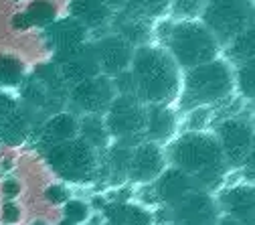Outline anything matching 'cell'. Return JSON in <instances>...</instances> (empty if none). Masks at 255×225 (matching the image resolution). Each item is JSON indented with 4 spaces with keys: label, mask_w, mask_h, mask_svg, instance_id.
<instances>
[{
    "label": "cell",
    "mask_w": 255,
    "mask_h": 225,
    "mask_svg": "<svg viewBox=\"0 0 255 225\" xmlns=\"http://www.w3.org/2000/svg\"><path fill=\"white\" fill-rule=\"evenodd\" d=\"M209 0H172L170 10L178 18H199Z\"/></svg>",
    "instance_id": "cell-24"
},
{
    "label": "cell",
    "mask_w": 255,
    "mask_h": 225,
    "mask_svg": "<svg viewBox=\"0 0 255 225\" xmlns=\"http://www.w3.org/2000/svg\"><path fill=\"white\" fill-rule=\"evenodd\" d=\"M166 167H168V160H166L164 148L160 144L144 140L132 148L130 167H128V179L132 183L148 185L160 177L166 171Z\"/></svg>",
    "instance_id": "cell-11"
},
{
    "label": "cell",
    "mask_w": 255,
    "mask_h": 225,
    "mask_svg": "<svg viewBox=\"0 0 255 225\" xmlns=\"http://www.w3.org/2000/svg\"><path fill=\"white\" fill-rule=\"evenodd\" d=\"M170 6H172V0H124L122 10L152 22L154 18L164 16L170 10Z\"/></svg>",
    "instance_id": "cell-21"
},
{
    "label": "cell",
    "mask_w": 255,
    "mask_h": 225,
    "mask_svg": "<svg viewBox=\"0 0 255 225\" xmlns=\"http://www.w3.org/2000/svg\"><path fill=\"white\" fill-rule=\"evenodd\" d=\"M79 134H81V140L87 142L95 150L106 148L110 142V134L106 130L104 118H100V116H85L83 122L79 124Z\"/></svg>",
    "instance_id": "cell-22"
},
{
    "label": "cell",
    "mask_w": 255,
    "mask_h": 225,
    "mask_svg": "<svg viewBox=\"0 0 255 225\" xmlns=\"http://www.w3.org/2000/svg\"><path fill=\"white\" fill-rule=\"evenodd\" d=\"M114 22H116V35L122 37L126 43H130L134 49L148 45L150 28H152L150 20L132 16L122 10V12H118V16H114Z\"/></svg>",
    "instance_id": "cell-17"
},
{
    "label": "cell",
    "mask_w": 255,
    "mask_h": 225,
    "mask_svg": "<svg viewBox=\"0 0 255 225\" xmlns=\"http://www.w3.org/2000/svg\"><path fill=\"white\" fill-rule=\"evenodd\" d=\"M67 61L63 63V75H65L73 85L83 83L95 75H100V65H98V57H95L93 45H83L81 49L67 53Z\"/></svg>",
    "instance_id": "cell-16"
},
{
    "label": "cell",
    "mask_w": 255,
    "mask_h": 225,
    "mask_svg": "<svg viewBox=\"0 0 255 225\" xmlns=\"http://www.w3.org/2000/svg\"><path fill=\"white\" fill-rule=\"evenodd\" d=\"M217 225H241L237 219H233V217H229V215H221V219H219V223Z\"/></svg>",
    "instance_id": "cell-27"
},
{
    "label": "cell",
    "mask_w": 255,
    "mask_h": 225,
    "mask_svg": "<svg viewBox=\"0 0 255 225\" xmlns=\"http://www.w3.org/2000/svg\"><path fill=\"white\" fill-rule=\"evenodd\" d=\"M180 71H188L221 57V45L199 18H178L168 24L162 45Z\"/></svg>",
    "instance_id": "cell-4"
},
{
    "label": "cell",
    "mask_w": 255,
    "mask_h": 225,
    "mask_svg": "<svg viewBox=\"0 0 255 225\" xmlns=\"http://www.w3.org/2000/svg\"><path fill=\"white\" fill-rule=\"evenodd\" d=\"M106 130L118 144L134 148L144 142L146 132V106L134 95H116L106 112Z\"/></svg>",
    "instance_id": "cell-6"
},
{
    "label": "cell",
    "mask_w": 255,
    "mask_h": 225,
    "mask_svg": "<svg viewBox=\"0 0 255 225\" xmlns=\"http://www.w3.org/2000/svg\"><path fill=\"white\" fill-rule=\"evenodd\" d=\"M102 2H104V4H108L112 10H114V8H122V6H124V0H102Z\"/></svg>",
    "instance_id": "cell-28"
},
{
    "label": "cell",
    "mask_w": 255,
    "mask_h": 225,
    "mask_svg": "<svg viewBox=\"0 0 255 225\" xmlns=\"http://www.w3.org/2000/svg\"><path fill=\"white\" fill-rule=\"evenodd\" d=\"M168 211L176 225H217L223 215L217 197L205 189L193 191Z\"/></svg>",
    "instance_id": "cell-9"
},
{
    "label": "cell",
    "mask_w": 255,
    "mask_h": 225,
    "mask_svg": "<svg viewBox=\"0 0 255 225\" xmlns=\"http://www.w3.org/2000/svg\"><path fill=\"white\" fill-rule=\"evenodd\" d=\"M128 73L132 79L134 98L144 106H170L178 100L182 71L164 47L144 45L134 49Z\"/></svg>",
    "instance_id": "cell-2"
},
{
    "label": "cell",
    "mask_w": 255,
    "mask_h": 225,
    "mask_svg": "<svg viewBox=\"0 0 255 225\" xmlns=\"http://www.w3.org/2000/svg\"><path fill=\"white\" fill-rule=\"evenodd\" d=\"M73 18L79 20L85 28L106 26L114 18V10L102 0H73L71 2Z\"/></svg>",
    "instance_id": "cell-18"
},
{
    "label": "cell",
    "mask_w": 255,
    "mask_h": 225,
    "mask_svg": "<svg viewBox=\"0 0 255 225\" xmlns=\"http://www.w3.org/2000/svg\"><path fill=\"white\" fill-rule=\"evenodd\" d=\"M217 203L223 215L237 219L241 225H255V185L237 183L227 189H219Z\"/></svg>",
    "instance_id": "cell-12"
},
{
    "label": "cell",
    "mask_w": 255,
    "mask_h": 225,
    "mask_svg": "<svg viewBox=\"0 0 255 225\" xmlns=\"http://www.w3.org/2000/svg\"><path fill=\"white\" fill-rule=\"evenodd\" d=\"M235 98V69L219 57L199 67L182 71L178 104L182 112L221 108Z\"/></svg>",
    "instance_id": "cell-3"
},
{
    "label": "cell",
    "mask_w": 255,
    "mask_h": 225,
    "mask_svg": "<svg viewBox=\"0 0 255 225\" xmlns=\"http://www.w3.org/2000/svg\"><path fill=\"white\" fill-rule=\"evenodd\" d=\"M47 158L53 171L69 183H87L98 173V150L81 138L51 146Z\"/></svg>",
    "instance_id": "cell-7"
},
{
    "label": "cell",
    "mask_w": 255,
    "mask_h": 225,
    "mask_svg": "<svg viewBox=\"0 0 255 225\" xmlns=\"http://www.w3.org/2000/svg\"><path fill=\"white\" fill-rule=\"evenodd\" d=\"M235 93L255 104V59L235 67Z\"/></svg>",
    "instance_id": "cell-23"
},
{
    "label": "cell",
    "mask_w": 255,
    "mask_h": 225,
    "mask_svg": "<svg viewBox=\"0 0 255 225\" xmlns=\"http://www.w3.org/2000/svg\"><path fill=\"white\" fill-rule=\"evenodd\" d=\"M65 217L71 223H83L89 217V207L83 201H69L65 205Z\"/></svg>",
    "instance_id": "cell-25"
},
{
    "label": "cell",
    "mask_w": 255,
    "mask_h": 225,
    "mask_svg": "<svg viewBox=\"0 0 255 225\" xmlns=\"http://www.w3.org/2000/svg\"><path fill=\"white\" fill-rule=\"evenodd\" d=\"M160 225H176V223H172V221H166V223H160Z\"/></svg>",
    "instance_id": "cell-29"
},
{
    "label": "cell",
    "mask_w": 255,
    "mask_h": 225,
    "mask_svg": "<svg viewBox=\"0 0 255 225\" xmlns=\"http://www.w3.org/2000/svg\"><path fill=\"white\" fill-rule=\"evenodd\" d=\"M221 57L235 69L241 63L255 59V24L245 28L241 35H237L225 49L221 51Z\"/></svg>",
    "instance_id": "cell-20"
},
{
    "label": "cell",
    "mask_w": 255,
    "mask_h": 225,
    "mask_svg": "<svg viewBox=\"0 0 255 225\" xmlns=\"http://www.w3.org/2000/svg\"><path fill=\"white\" fill-rule=\"evenodd\" d=\"M95 57H98V65L100 71H104V75L108 77H116L124 71L130 69V63L134 57V47L130 43H126L122 37L118 35H108L104 39H100L93 45Z\"/></svg>",
    "instance_id": "cell-13"
},
{
    "label": "cell",
    "mask_w": 255,
    "mask_h": 225,
    "mask_svg": "<svg viewBox=\"0 0 255 225\" xmlns=\"http://www.w3.org/2000/svg\"><path fill=\"white\" fill-rule=\"evenodd\" d=\"M116 95L118 93L112 77L100 73L83 83H77L71 91V100L75 108H79L87 116H100L108 112V108L116 100Z\"/></svg>",
    "instance_id": "cell-10"
},
{
    "label": "cell",
    "mask_w": 255,
    "mask_h": 225,
    "mask_svg": "<svg viewBox=\"0 0 255 225\" xmlns=\"http://www.w3.org/2000/svg\"><path fill=\"white\" fill-rule=\"evenodd\" d=\"M213 134L221 144L229 171H241L243 160L255 140V122L233 114V116L217 120Z\"/></svg>",
    "instance_id": "cell-8"
},
{
    "label": "cell",
    "mask_w": 255,
    "mask_h": 225,
    "mask_svg": "<svg viewBox=\"0 0 255 225\" xmlns=\"http://www.w3.org/2000/svg\"><path fill=\"white\" fill-rule=\"evenodd\" d=\"M108 225H152L154 215L142 205L134 203H112L104 209Z\"/></svg>",
    "instance_id": "cell-19"
},
{
    "label": "cell",
    "mask_w": 255,
    "mask_h": 225,
    "mask_svg": "<svg viewBox=\"0 0 255 225\" xmlns=\"http://www.w3.org/2000/svg\"><path fill=\"white\" fill-rule=\"evenodd\" d=\"M203 189L193 177H188L186 173L174 169V167H166V171L154 181V195L162 205H166L168 209H172L178 201H182L186 195H190L193 191Z\"/></svg>",
    "instance_id": "cell-14"
},
{
    "label": "cell",
    "mask_w": 255,
    "mask_h": 225,
    "mask_svg": "<svg viewBox=\"0 0 255 225\" xmlns=\"http://www.w3.org/2000/svg\"><path fill=\"white\" fill-rule=\"evenodd\" d=\"M164 152L170 167L193 177L209 193L221 189L229 175V167L213 130H186L170 140Z\"/></svg>",
    "instance_id": "cell-1"
},
{
    "label": "cell",
    "mask_w": 255,
    "mask_h": 225,
    "mask_svg": "<svg viewBox=\"0 0 255 225\" xmlns=\"http://www.w3.org/2000/svg\"><path fill=\"white\" fill-rule=\"evenodd\" d=\"M176 114L170 106H146V132L144 138L154 144H164L172 140L176 132Z\"/></svg>",
    "instance_id": "cell-15"
},
{
    "label": "cell",
    "mask_w": 255,
    "mask_h": 225,
    "mask_svg": "<svg viewBox=\"0 0 255 225\" xmlns=\"http://www.w3.org/2000/svg\"><path fill=\"white\" fill-rule=\"evenodd\" d=\"M199 20L211 30L221 49L255 24V0H209Z\"/></svg>",
    "instance_id": "cell-5"
},
{
    "label": "cell",
    "mask_w": 255,
    "mask_h": 225,
    "mask_svg": "<svg viewBox=\"0 0 255 225\" xmlns=\"http://www.w3.org/2000/svg\"><path fill=\"white\" fill-rule=\"evenodd\" d=\"M241 171H245L247 175H255V140H253V144H251V148H249V152H247V156H245V160H243V167H241Z\"/></svg>",
    "instance_id": "cell-26"
},
{
    "label": "cell",
    "mask_w": 255,
    "mask_h": 225,
    "mask_svg": "<svg viewBox=\"0 0 255 225\" xmlns=\"http://www.w3.org/2000/svg\"><path fill=\"white\" fill-rule=\"evenodd\" d=\"M251 183H253V185H255V175H253V181H251Z\"/></svg>",
    "instance_id": "cell-30"
}]
</instances>
